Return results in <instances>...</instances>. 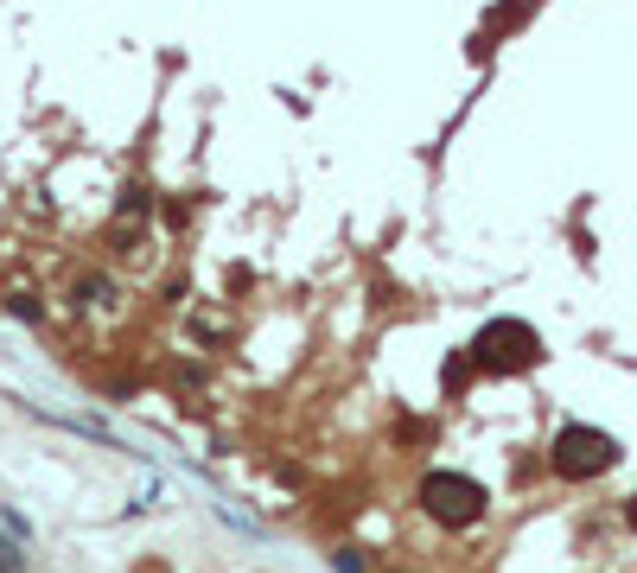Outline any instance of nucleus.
<instances>
[{
    "mask_svg": "<svg viewBox=\"0 0 637 573\" xmlns=\"http://www.w3.org/2000/svg\"><path fill=\"white\" fill-rule=\"evenodd\" d=\"M147 204H153V191H147V185H128V191H122V217H134V211L147 217Z\"/></svg>",
    "mask_w": 637,
    "mask_h": 573,
    "instance_id": "5",
    "label": "nucleus"
},
{
    "mask_svg": "<svg viewBox=\"0 0 637 573\" xmlns=\"http://www.w3.org/2000/svg\"><path fill=\"white\" fill-rule=\"evenodd\" d=\"M0 573H26V554L13 542H0Z\"/></svg>",
    "mask_w": 637,
    "mask_h": 573,
    "instance_id": "7",
    "label": "nucleus"
},
{
    "mask_svg": "<svg viewBox=\"0 0 637 573\" xmlns=\"http://www.w3.org/2000/svg\"><path fill=\"white\" fill-rule=\"evenodd\" d=\"M421 510L446 529H466L485 516V484L466 478V472H427L421 478Z\"/></svg>",
    "mask_w": 637,
    "mask_h": 573,
    "instance_id": "2",
    "label": "nucleus"
},
{
    "mask_svg": "<svg viewBox=\"0 0 637 573\" xmlns=\"http://www.w3.org/2000/svg\"><path fill=\"white\" fill-rule=\"evenodd\" d=\"M548 459H555L561 478H599L618 459V446H612V433H599V427H561L555 446H548Z\"/></svg>",
    "mask_w": 637,
    "mask_h": 573,
    "instance_id": "3",
    "label": "nucleus"
},
{
    "mask_svg": "<svg viewBox=\"0 0 637 573\" xmlns=\"http://www.w3.org/2000/svg\"><path fill=\"white\" fill-rule=\"evenodd\" d=\"M332 567H338V573H364V548H338Z\"/></svg>",
    "mask_w": 637,
    "mask_h": 573,
    "instance_id": "6",
    "label": "nucleus"
},
{
    "mask_svg": "<svg viewBox=\"0 0 637 573\" xmlns=\"http://www.w3.org/2000/svg\"><path fill=\"white\" fill-rule=\"evenodd\" d=\"M472 363H478V370H497V376L536 370V363H542V338L529 332L523 319H491L485 332L472 338Z\"/></svg>",
    "mask_w": 637,
    "mask_h": 573,
    "instance_id": "1",
    "label": "nucleus"
},
{
    "mask_svg": "<svg viewBox=\"0 0 637 573\" xmlns=\"http://www.w3.org/2000/svg\"><path fill=\"white\" fill-rule=\"evenodd\" d=\"M472 370H478V363H472V351H459V357H453V363H446V370H440V382H446V389L459 395V389H466V382H472Z\"/></svg>",
    "mask_w": 637,
    "mask_h": 573,
    "instance_id": "4",
    "label": "nucleus"
},
{
    "mask_svg": "<svg viewBox=\"0 0 637 573\" xmlns=\"http://www.w3.org/2000/svg\"><path fill=\"white\" fill-rule=\"evenodd\" d=\"M625 523H631V529H637V497H631V503H625Z\"/></svg>",
    "mask_w": 637,
    "mask_h": 573,
    "instance_id": "8",
    "label": "nucleus"
}]
</instances>
